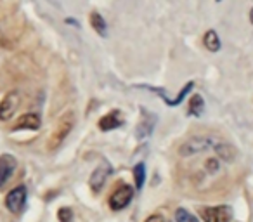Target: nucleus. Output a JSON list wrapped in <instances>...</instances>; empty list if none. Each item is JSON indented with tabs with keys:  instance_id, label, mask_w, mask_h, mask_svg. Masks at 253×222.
Instances as JSON below:
<instances>
[{
	"instance_id": "ddd939ff",
	"label": "nucleus",
	"mask_w": 253,
	"mask_h": 222,
	"mask_svg": "<svg viewBox=\"0 0 253 222\" xmlns=\"http://www.w3.org/2000/svg\"><path fill=\"white\" fill-rule=\"evenodd\" d=\"M203 42H205V47H207L210 52H218L222 47V42H220V39H218L215 30H208V32L205 33Z\"/></svg>"
},
{
	"instance_id": "39448f33",
	"label": "nucleus",
	"mask_w": 253,
	"mask_h": 222,
	"mask_svg": "<svg viewBox=\"0 0 253 222\" xmlns=\"http://www.w3.org/2000/svg\"><path fill=\"white\" fill-rule=\"evenodd\" d=\"M19 102H21V97H19V92L11 90L5 94V97L0 101V122H9L14 113L18 111Z\"/></svg>"
},
{
	"instance_id": "6ab92c4d",
	"label": "nucleus",
	"mask_w": 253,
	"mask_h": 222,
	"mask_svg": "<svg viewBox=\"0 0 253 222\" xmlns=\"http://www.w3.org/2000/svg\"><path fill=\"white\" fill-rule=\"evenodd\" d=\"M205 170H207V174H210V176L218 174V172H220V163H218L215 158L207 160V162H205Z\"/></svg>"
},
{
	"instance_id": "dca6fc26",
	"label": "nucleus",
	"mask_w": 253,
	"mask_h": 222,
	"mask_svg": "<svg viewBox=\"0 0 253 222\" xmlns=\"http://www.w3.org/2000/svg\"><path fill=\"white\" fill-rule=\"evenodd\" d=\"M134 180H135V189L141 191L144 187V180H146V167L144 163H137L134 167Z\"/></svg>"
},
{
	"instance_id": "a211bd4d",
	"label": "nucleus",
	"mask_w": 253,
	"mask_h": 222,
	"mask_svg": "<svg viewBox=\"0 0 253 222\" xmlns=\"http://www.w3.org/2000/svg\"><path fill=\"white\" fill-rule=\"evenodd\" d=\"M175 222H200L193 214L186 210V208H177L175 210Z\"/></svg>"
},
{
	"instance_id": "0eeeda50",
	"label": "nucleus",
	"mask_w": 253,
	"mask_h": 222,
	"mask_svg": "<svg viewBox=\"0 0 253 222\" xmlns=\"http://www.w3.org/2000/svg\"><path fill=\"white\" fill-rule=\"evenodd\" d=\"M16 167H18V162L12 155L5 153V155L0 156V187L7 184V180L16 172Z\"/></svg>"
},
{
	"instance_id": "423d86ee",
	"label": "nucleus",
	"mask_w": 253,
	"mask_h": 222,
	"mask_svg": "<svg viewBox=\"0 0 253 222\" xmlns=\"http://www.w3.org/2000/svg\"><path fill=\"white\" fill-rule=\"evenodd\" d=\"M132 198H134V189L126 184H122L109 196V207H111V210H123L132 201Z\"/></svg>"
},
{
	"instance_id": "aec40b11",
	"label": "nucleus",
	"mask_w": 253,
	"mask_h": 222,
	"mask_svg": "<svg viewBox=\"0 0 253 222\" xmlns=\"http://www.w3.org/2000/svg\"><path fill=\"white\" fill-rule=\"evenodd\" d=\"M57 219H59L61 222H71V219H73V212H71V208H68V207L59 208V212H57Z\"/></svg>"
},
{
	"instance_id": "6e6552de",
	"label": "nucleus",
	"mask_w": 253,
	"mask_h": 222,
	"mask_svg": "<svg viewBox=\"0 0 253 222\" xmlns=\"http://www.w3.org/2000/svg\"><path fill=\"white\" fill-rule=\"evenodd\" d=\"M109 174H111V169H109L108 165L97 167V169L92 172L90 179H88V186H90V189L94 191V193H99V191L102 189V186H104Z\"/></svg>"
},
{
	"instance_id": "f03ea898",
	"label": "nucleus",
	"mask_w": 253,
	"mask_h": 222,
	"mask_svg": "<svg viewBox=\"0 0 253 222\" xmlns=\"http://www.w3.org/2000/svg\"><path fill=\"white\" fill-rule=\"evenodd\" d=\"M218 139H213L210 135H200V137H193V139H187L184 144H180L179 148V155L187 158V156H193L198 155V153H203L207 149H213L217 146Z\"/></svg>"
},
{
	"instance_id": "b1692460",
	"label": "nucleus",
	"mask_w": 253,
	"mask_h": 222,
	"mask_svg": "<svg viewBox=\"0 0 253 222\" xmlns=\"http://www.w3.org/2000/svg\"><path fill=\"white\" fill-rule=\"evenodd\" d=\"M217 2H220V0H217Z\"/></svg>"
},
{
	"instance_id": "7ed1b4c3",
	"label": "nucleus",
	"mask_w": 253,
	"mask_h": 222,
	"mask_svg": "<svg viewBox=\"0 0 253 222\" xmlns=\"http://www.w3.org/2000/svg\"><path fill=\"white\" fill-rule=\"evenodd\" d=\"M26 198H28V191L26 186H16L5 196V208L11 214H21L23 208L26 207Z\"/></svg>"
},
{
	"instance_id": "20e7f679",
	"label": "nucleus",
	"mask_w": 253,
	"mask_h": 222,
	"mask_svg": "<svg viewBox=\"0 0 253 222\" xmlns=\"http://www.w3.org/2000/svg\"><path fill=\"white\" fill-rule=\"evenodd\" d=\"M203 222H231L232 208L227 205H218V207H203L200 210Z\"/></svg>"
},
{
	"instance_id": "5701e85b",
	"label": "nucleus",
	"mask_w": 253,
	"mask_h": 222,
	"mask_svg": "<svg viewBox=\"0 0 253 222\" xmlns=\"http://www.w3.org/2000/svg\"><path fill=\"white\" fill-rule=\"evenodd\" d=\"M250 21H252V25H253V9L250 11Z\"/></svg>"
},
{
	"instance_id": "f8f14e48",
	"label": "nucleus",
	"mask_w": 253,
	"mask_h": 222,
	"mask_svg": "<svg viewBox=\"0 0 253 222\" xmlns=\"http://www.w3.org/2000/svg\"><path fill=\"white\" fill-rule=\"evenodd\" d=\"M213 151L217 153L218 158H222L224 162H232V160L236 158V155H238L234 146L229 144V142H224V141H218L217 146L213 148Z\"/></svg>"
},
{
	"instance_id": "1a4fd4ad",
	"label": "nucleus",
	"mask_w": 253,
	"mask_h": 222,
	"mask_svg": "<svg viewBox=\"0 0 253 222\" xmlns=\"http://www.w3.org/2000/svg\"><path fill=\"white\" fill-rule=\"evenodd\" d=\"M42 120L37 113H25L18 118L14 131H39Z\"/></svg>"
},
{
	"instance_id": "9d476101",
	"label": "nucleus",
	"mask_w": 253,
	"mask_h": 222,
	"mask_svg": "<svg viewBox=\"0 0 253 222\" xmlns=\"http://www.w3.org/2000/svg\"><path fill=\"white\" fill-rule=\"evenodd\" d=\"M153 129H155V117L151 113H148L146 109H142V120L139 122V127H137V137L139 139H144L148 135H151Z\"/></svg>"
},
{
	"instance_id": "9b49d317",
	"label": "nucleus",
	"mask_w": 253,
	"mask_h": 222,
	"mask_svg": "<svg viewBox=\"0 0 253 222\" xmlns=\"http://www.w3.org/2000/svg\"><path fill=\"white\" fill-rule=\"evenodd\" d=\"M99 129L104 132L113 131V129H118L122 125V118H120V111H111V113L104 115V117L99 120Z\"/></svg>"
},
{
	"instance_id": "2eb2a0df",
	"label": "nucleus",
	"mask_w": 253,
	"mask_h": 222,
	"mask_svg": "<svg viewBox=\"0 0 253 222\" xmlns=\"http://www.w3.org/2000/svg\"><path fill=\"white\" fill-rule=\"evenodd\" d=\"M205 111V101L200 94H194L191 97V102H189V115L193 117H201Z\"/></svg>"
},
{
	"instance_id": "4468645a",
	"label": "nucleus",
	"mask_w": 253,
	"mask_h": 222,
	"mask_svg": "<svg viewBox=\"0 0 253 222\" xmlns=\"http://www.w3.org/2000/svg\"><path fill=\"white\" fill-rule=\"evenodd\" d=\"M90 26L95 30V32L99 33L101 37H106V33H108V26H106V21L104 18H102L99 12H90Z\"/></svg>"
},
{
	"instance_id": "f257e3e1",
	"label": "nucleus",
	"mask_w": 253,
	"mask_h": 222,
	"mask_svg": "<svg viewBox=\"0 0 253 222\" xmlns=\"http://www.w3.org/2000/svg\"><path fill=\"white\" fill-rule=\"evenodd\" d=\"M73 125H75V113L73 111H68V113H64L63 117L59 118V122L56 124V129H54V132L50 134L49 151H56V149L66 141L70 132L73 131Z\"/></svg>"
},
{
	"instance_id": "4be33fe9",
	"label": "nucleus",
	"mask_w": 253,
	"mask_h": 222,
	"mask_svg": "<svg viewBox=\"0 0 253 222\" xmlns=\"http://www.w3.org/2000/svg\"><path fill=\"white\" fill-rule=\"evenodd\" d=\"M66 23H68V25H75V26H77V28H78V26H80V25H78L77 21H75V19H70V18L66 19Z\"/></svg>"
},
{
	"instance_id": "f3484780",
	"label": "nucleus",
	"mask_w": 253,
	"mask_h": 222,
	"mask_svg": "<svg viewBox=\"0 0 253 222\" xmlns=\"http://www.w3.org/2000/svg\"><path fill=\"white\" fill-rule=\"evenodd\" d=\"M193 85H194V82H187L186 87H184L182 90L179 92V95H177L175 99H170V101H167V104H170V106H177V104H180V102L184 101V97H186V95L191 92V89H193Z\"/></svg>"
},
{
	"instance_id": "412c9836",
	"label": "nucleus",
	"mask_w": 253,
	"mask_h": 222,
	"mask_svg": "<svg viewBox=\"0 0 253 222\" xmlns=\"http://www.w3.org/2000/svg\"><path fill=\"white\" fill-rule=\"evenodd\" d=\"M144 222H165V219H163L162 215L156 214V215H151V217H148Z\"/></svg>"
}]
</instances>
